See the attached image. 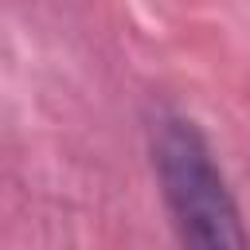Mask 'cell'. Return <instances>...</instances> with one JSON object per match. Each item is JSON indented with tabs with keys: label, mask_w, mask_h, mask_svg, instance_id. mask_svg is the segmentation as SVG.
I'll return each instance as SVG.
<instances>
[{
	"label": "cell",
	"mask_w": 250,
	"mask_h": 250,
	"mask_svg": "<svg viewBox=\"0 0 250 250\" xmlns=\"http://www.w3.org/2000/svg\"><path fill=\"white\" fill-rule=\"evenodd\" d=\"M152 168L180 234L184 250H250L242 211L230 195V184L199 133L184 113H160L152 121Z\"/></svg>",
	"instance_id": "6da1fadb"
}]
</instances>
